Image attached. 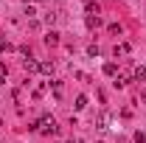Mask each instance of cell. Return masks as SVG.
Instances as JSON below:
<instances>
[{
	"label": "cell",
	"instance_id": "obj_1",
	"mask_svg": "<svg viewBox=\"0 0 146 143\" xmlns=\"http://www.w3.org/2000/svg\"><path fill=\"white\" fill-rule=\"evenodd\" d=\"M31 129H34V132H45V135H54V132L59 129V126H56V121L51 118V115H45V118H42L39 124H34Z\"/></svg>",
	"mask_w": 146,
	"mask_h": 143
},
{
	"label": "cell",
	"instance_id": "obj_2",
	"mask_svg": "<svg viewBox=\"0 0 146 143\" xmlns=\"http://www.w3.org/2000/svg\"><path fill=\"white\" fill-rule=\"evenodd\" d=\"M84 11H87V17H98V3L96 0H87L84 3Z\"/></svg>",
	"mask_w": 146,
	"mask_h": 143
},
{
	"label": "cell",
	"instance_id": "obj_3",
	"mask_svg": "<svg viewBox=\"0 0 146 143\" xmlns=\"http://www.w3.org/2000/svg\"><path fill=\"white\" fill-rule=\"evenodd\" d=\"M42 39H45V45H51V48H54V45H59V34H56V31H48Z\"/></svg>",
	"mask_w": 146,
	"mask_h": 143
},
{
	"label": "cell",
	"instance_id": "obj_4",
	"mask_svg": "<svg viewBox=\"0 0 146 143\" xmlns=\"http://www.w3.org/2000/svg\"><path fill=\"white\" fill-rule=\"evenodd\" d=\"M107 31H110L112 36H121V34H124V28H121V23H110V25H107Z\"/></svg>",
	"mask_w": 146,
	"mask_h": 143
},
{
	"label": "cell",
	"instance_id": "obj_5",
	"mask_svg": "<svg viewBox=\"0 0 146 143\" xmlns=\"http://www.w3.org/2000/svg\"><path fill=\"white\" fill-rule=\"evenodd\" d=\"M107 121H110V115H107V112H101V115L96 118V129H107Z\"/></svg>",
	"mask_w": 146,
	"mask_h": 143
},
{
	"label": "cell",
	"instance_id": "obj_6",
	"mask_svg": "<svg viewBox=\"0 0 146 143\" xmlns=\"http://www.w3.org/2000/svg\"><path fill=\"white\" fill-rule=\"evenodd\" d=\"M23 68H25V73H34V70H39V65H36L34 59H25V62H23Z\"/></svg>",
	"mask_w": 146,
	"mask_h": 143
},
{
	"label": "cell",
	"instance_id": "obj_7",
	"mask_svg": "<svg viewBox=\"0 0 146 143\" xmlns=\"http://www.w3.org/2000/svg\"><path fill=\"white\" fill-rule=\"evenodd\" d=\"M115 73H118V65L115 62H107L104 65V76H115Z\"/></svg>",
	"mask_w": 146,
	"mask_h": 143
},
{
	"label": "cell",
	"instance_id": "obj_8",
	"mask_svg": "<svg viewBox=\"0 0 146 143\" xmlns=\"http://www.w3.org/2000/svg\"><path fill=\"white\" fill-rule=\"evenodd\" d=\"M39 70L45 73V76H51L54 73V62H39Z\"/></svg>",
	"mask_w": 146,
	"mask_h": 143
},
{
	"label": "cell",
	"instance_id": "obj_9",
	"mask_svg": "<svg viewBox=\"0 0 146 143\" xmlns=\"http://www.w3.org/2000/svg\"><path fill=\"white\" fill-rule=\"evenodd\" d=\"M115 56H124V54H129V45L127 42H121V45H115V51H112Z\"/></svg>",
	"mask_w": 146,
	"mask_h": 143
},
{
	"label": "cell",
	"instance_id": "obj_10",
	"mask_svg": "<svg viewBox=\"0 0 146 143\" xmlns=\"http://www.w3.org/2000/svg\"><path fill=\"white\" fill-rule=\"evenodd\" d=\"M76 109H84L87 107V95H76V104H73Z\"/></svg>",
	"mask_w": 146,
	"mask_h": 143
},
{
	"label": "cell",
	"instance_id": "obj_11",
	"mask_svg": "<svg viewBox=\"0 0 146 143\" xmlns=\"http://www.w3.org/2000/svg\"><path fill=\"white\" fill-rule=\"evenodd\" d=\"M146 79V68H135V81H143Z\"/></svg>",
	"mask_w": 146,
	"mask_h": 143
},
{
	"label": "cell",
	"instance_id": "obj_12",
	"mask_svg": "<svg viewBox=\"0 0 146 143\" xmlns=\"http://www.w3.org/2000/svg\"><path fill=\"white\" fill-rule=\"evenodd\" d=\"M101 25V17H87V28H98Z\"/></svg>",
	"mask_w": 146,
	"mask_h": 143
},
{
	"label": "cell",
	"instance_id": "obj_13",
	"mask_svg": "<svg viewBox=\"0 0 146 143\" xmlns=\"http://www.w3.org/2000/svg\"><path fill=\"white\" fill-rule=\"evenodd\" d=\"M135 143H146V132L138 129V132H135Z\"/></svg>",
	"mask_w": 146,
	"mask_h": 143
},
{
	"label": "cell",
	"instance_id": "obj_14",
	"mask_svg": "<svg viewBox=\"0 0 146 143\" xmlns=\"http://www.w3.org/2000/svg\"><path fill=\"white\" fill-rule=\"evenodd\" d=\"M6 51H9V42H3V39H0V54H6Z\"/></svg>",
	"mask_w": 146,
	"mask_h": 143
},
{
	"label": "cell",
	"instance_id": "obj_15",
	"mask_svg": "<svg viewBox=\"0 0 146 143\" xmlns=\"http://www.w3.org/2000/svg\"><path fill=\"white\" fill-rule=\"evenodd\" d=\"M0 87H3V76H0Z\"/></svg>",
	"mask_w": 146,
	"mask_h": 143
},
{
	"label": "cell",
	"instance_id": "obj_16",
	"mask_svg": "<svg viewBox=\"0 0 146 143\" xmlns=\"http://www.w3.org/2000/svg\"><path fill=\"white\" fill-rule=\"evenodd\" d=\"M39 3H45V0H39Z\"/></svg>",
	"mask_w": 146,
	"mask_h": 143
},
{
	"label": "cell",
	"instance_id": "obj_17",
	"mask_svg": "<svg viewBox=\"0 0 146 143\" xmlns=\"http://www.w3.org/2000/svg\"><path fill=\"white\" fill-rule=\"evenodd\" d=\"M25 3H28V0H25Z\"/></svg>",
	"mask_w": 146,
	"mask_h": 143
}]
</instances>
